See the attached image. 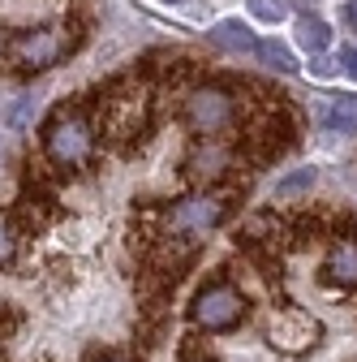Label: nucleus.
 <instances>
[{"label":"nucleus","mask_w":357,"mask_h":362,"mask_svg":"<svg viewBox=\"0 0 357 362\" xmlns=\"http://www.w3.org/2000/svg\"><path fill=\"white\" fill-rule=\"evenodd\" d=\"M246 293L229 281H211L194 293L190 302V320L202 328V332H233L241 320H246Z\"/></svg>","instance_id":"obj_1"},{"label":"nucleus","mask_w":357,"mask_h":362,"mask_svg":"<svg viewBox=\"0 0 357 362\" xmlns=\"http://www.w3.org/2000/svg\"><path fill=\"white\" fill-rule=\"evenodd\" d=\"M91 125H86V117L82 112H61L52 125H48V134H43V147H48V156L56 160V164H65V168H73V164H82L86 156H91Z\"/></svg>","instance_id":"obj_2"},{"label":"nucleus","mask_w":357,"mask_h":362,"mask_svg":"<svg viewBox=\"0 0 357 362\" xmlns=\"http://www.w3.org/2000/svg\"><path fill=\"white\" fill-rule=\"evenodd\" d=\"M186 121L207 134V139H215V134H224L233 121H237V100L229 95L224 86H198L194 95L186 100Z\"/></svg>","instance_id":"obj_3"},{"label":"nucleus","mask_w":357,"mask_h":362,"mask_svg":"<svg viewBox=\"0 0 357 362\" xmlns=\"http://www.w3.org/2000/svg\"><path fill=\"white\" fill-rule=\"evenodd\" d=\"M224 216H229V199H219V194H194V199H181L168 211V224H172V233H207Z\"/></svg>","instance_id":"obj_4"},{"label":"nucleus","mask_w":357,"mask_h":362,"mask_svg":"<svg viewBox=\"0 0 357 362\" xmlns=\"http://www.w3.org/2000/svg\"><path fill=\"white\" fill-rule=\"evenodd\" d=\"M315 337H319V324L310 320L305 310H280V315H272V324H267V341L280 345V349H289V354L310 349V345H315Z\"/></svg>","instance_id":"obj_5"},{"label":"nucleus","mask_w":357,"mask_h":362,"mask_svg":"<svg viewBox=\"0 0 357 362\" xmlns=\"http://www.w3.org/2000/svg\"><path fill=\"white\" fill-rule=\"evenodd\" d=\"M18 57H22V65H30V69H48L56 57H61V35L56 30H30V35H22L18 43Z\"/></svg>","instance_id":"obj_6"},{"label":"nucleus","mask_w":357,"mask_h":362,"mask_svg":"<svg viewBox=\"0 0 357 362\" xmlns=\"http://www.w3.org/2000/svg\"><path fill=\"white\" fill-rule=\"evenodd\" d=\"M323 281L340 289H357V242H336L323 259Z\"/></svg>","instance_id":"obj_7"},{"label":"nucleus","mask_w":357,"mask_h":362,"mask_svg":"<svg viewBox=\"0 0 357 362\" xmlns=\"http://www.w3.org/2000/svg\"><path fill=\"white\" fill-rule=\"evenodd\" d=\"M224 164H229V151L211 139V143H198V147L190 151V160H186V177L207 181V177H219V173H224Z\"/></svg>","instance_id":"obj_8"},{"label":"nucleus","mask_w":357,"mask_h":362,"mask_svg":"<svg viewBox=\"0 0 357 362\" xmlns=\"http://www.w3.org/2000/svg\"><path fill=\"white\" fill-rule=\"evenodd\" d=\"M319 121L336 134H357V95H344V100H327Z\"/></svg>","instance_id":"obj_9"},{"label":"nucleus","mask_w":357,"mask_h":362,"mask_svg":"<svg viewBox=\"0 0 357 362\" xmlns=\"http://www.w3.org/2000/svg\"><path fill=\"white\" fill-rule=\"evenodd\" d=\"M215 48H229V52H254L258 48V39L241 26V22H219L215 30H207Z\"/></svg>","instance_id":"obj_10"},{"label":"nucleus","mask_w":357,"mask_h":362,"mask_svg":"<svg viewBox=\"0 0 357 362\" xmlns=\"http://www.w3.org/2000/svg\"><path fill=\"white\" fill-rule=\"evenodd\" d=\"M254 52H258L267 65H276L280 74H297V69H301V65H297V57L284 48L280 39H258V48H254Z\"/></svg>","instance_id":"obj_11"},{"label":"nucleus","mask_w":357,"mask_h":362,"mask_svg":"<svg viewBox=\"0 0 357 362\" xmlns=\"http://www.w3.org/2000/svg\"><path fill=\"white\" fill-rule=\"evenodd\" d=\"M297 30H301V43H305L310 52H323L327 43H332V30H327V22H319V18H301Z\"/></svg>","instance_id":"obj_12"},{"label":"nucleus","mask_w":357,"mask_h":362,"mask_svg":"<svg viewBox=\"0 0 357 362\" xmlns=\"http://www.w3.org/2000/svg\"><path fill=\"white\" fill-rule=\"evenodd\" d=\"M250 13L258 18V22H284L289 18V5H284V0H250Z\"/></svg>","instance_id":"obj_13"},{"label":"nucleus","mask_w":357,"mask_h":362,"mask_svg":"<svg viewBox=\"0 0 357 362\" xmlns=\"http://www.w3.org/2000/svg\"><path fill=\"white\" fill-rule=\"evenodd\" d=\"M310 186H315V168H297V173H289L280 186H276V194H280V199H289V194L310 190Z\"/></svg>","instance_id":"obj_14"},{"label":"nucleus","mask_w":357,"mask_h":362,"mask_svg":"<svg viewBox=\"0 0 357 362\" xmlns=\"http://www.w3.org/2000/svg\"><path fill=\"white\" fill-rule=\"evenodd\" d=\"M13 255H18V238H13V229H9V220H0V267H9Z\"/></svg>","instance_id":"obj_15"},{"label":"nucleus","mask_w":357,"mask_h":362,"mask_svg":"<svg viewBox=\"0 0 357 362\" xmlns=\"http://www.w3.org/2000/svg\"><path fill=\"white\" fill-rule=\"evenodd\" d=\"M336 65H340V61H327V57H315V61H310V74H315V78H332V74H336Z\"/></svg>","instance_id":"obj_16"},{"label":"nucleus","mask_w":357,"mask_h":362,"mask_svg":"<svg viewBox=\"0 0 357 362\" xmlns=\"http://www.w3.org/2000/svg\"><path fill=\"white\" fill-rule=\"evenodd\" d=\"M340 65L349 69V78H357V48H344L340 52Z\"/></svg>","instance_id":"obj_17"},{"label":"nucleus","mask_w":357,"mask_h":362,"mask_svg":"<svg viewBox=\"0 0 357 362\" xmlns=\"http://www.w3.org/2000/svg\"><path fill=\"white\" fill-rule=\"evenodd\" d=\"M344 26L357 30V0H349V5H344Z\"/></svg>","instance_id":"obj_18"},{"label":"nucleus","mask_w":357,"mask_h":362,"mask_svg":"<svg viewBox=\"0 0 357 362\" xmlns=\"http://www.w3.org/2000/svg\"><path fill=\"white\" fill-rule=\"evenodd\" d=\"M108 362H129V358H108Z\"/></svg>","instance_id":"obj_19"},{"label":"nucleus","mask_w":357,"mask_h":362,"mask_svg":"<svg viewBox=\"0 0 357 362\" xmlns=\"http://www.w3.org/2000/svg\"><path fill=\"white\" fill-rule=\"evenodd\" d=\"M190 362H211V358H190Z\"/></svg>","instance_id":"obj_20"},{"label":"nucleus","mask_w":357,"mask_h":362,"mask_svg":"<svg viewBox=\"0 0 357 362\" xmlns=\"http://www.w3.org/2000/svg\"><path fill=\"white\" fill-rule=\"evenodd\" d=\"M0 48H5V30H0Z\"/></svg>","instance_id":"obj_21"}]
</instances>
